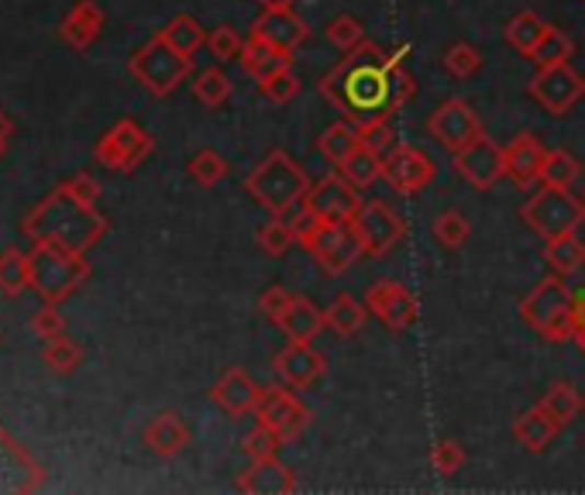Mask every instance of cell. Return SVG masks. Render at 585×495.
I'll return each instance as SVG.
<instances>
[{
    "label": "cell",
    "instance_id": "83f0119b",
    "mask_svg": "<svg viewBox=\"0 0 585 495\" xmlns=\"http://www.w3.org/2000/svg\"><path fill=\"white\" fill-rule=\"evenodd\" d=\"M238 62H241V69H245L252 80H262V77H269V72H276L279 66L292 62V56H289V53H279V48H273L269 42H262V38L249 35L245 45H241Z\"/></svg>",
    "mask_w": 585,
    "mask_h": 495
},
{
    "label": "cell",
    "instance_id": "11a10c76",
    "mask_svg": "<svg viewBox=\"0 0 585 495\" xmlns=\"http://www.w3.org/2000/svg\"><path fill=\"white\" fill-rule=\"evenodd\" d=\"M11 131H14V124H11V117L0 111V141H8L11 138Z\"/></svg>",
    "mask_w": 585,
    "mask_h": 495
},
{
    "label": "cell",
    "instance_id": "7a4b0ae2",
    "mask_svg": "<svg viewBox=\"0 0 585 495\" xmlns=\"http://www.w3.org/2000/svg\"><path fill=\"white\" fill-rule=\"evenodd\" d=\"M104 228H107L104 217L93 207L77 204L62 186L53 196H45V200L28 214V220H24V231H28L35 241H59L80 255L93 241H101Z\"/></svg>",
    "mask_w": 585,
    "mask_h": 495
},
{
    "label": "cell",
    "instance_id": "816d5d0a",
    "mask_svg": "<svg viewBox=\"0 0 585 495\" xmlns=\"http://www.w3.org/2000/svg\"><path fill=\"white\" fill-rule=\"evenodd\" d=\"M289 300H292V292L286 286H269L259 296V310H262V316H269L276 324V320L283 316V310L289 307Z\"/></svg>",
    "mask_w": 585,
    "mask_h": 495
},
{
    "label": "cell",
    "instance_id": "f6af8a7d",
    "mask_svg": "<svg viewBox=\"0 0 585 495\" xmlns=\"http://www.w3.org/2000/svg\"><path fill=\"white\" fill-rule=\"evenodd\" d=\"M328 42L334 48H341V53H352V48H358L365 42V28H362V21L352 18V14H337L328 21Z\"/></svg>",
    "mask_w": 585,
    "mask_h": 495
},
{
    "label": "cell",
    "instance_id": "ac0fdd59",
    "mask_svg": "<svg viewBox=\"0 0 585 495\" xmlns=\"http://www.w3.org/2000/svg\"><path fill=\"white\" fill-rule=\"evenodd\" d=\"M276 379L289 389H307L328 371V358L313 348V341H289L273 361Z\"/></svg>",
    "mask_w": 585,
    "mask_h": 495
},
{
    "label": "cell",
    "instance_id": "cb8c5ba5",
    "mask_svg": "<svg viewBox=\"0 0 585 495\" xmlns=\"http://www.w3.org/2000/svg\"><path fill=\"white\" fill-rule=\"evenodd\" d=\"M276 324L289 341H307L310 344L317 334L328 327V320H324V310L317 307L313 300H307V296H292L289 307L283 310V316L276 320Z\"/></svg>",
    "mask_w": 585,
    "mask_h": 495
},
{
    "label": "cell",
    "instance_id": "5bb4252c",
    "mask_svg": "<svg viewBox=\"0 0 585 495\" xmlns=\"http://www.w3.org/2000/svg\"><path fill=\"white\" fill-rule=\"evenodd\" d=\"M455 169L472 189H493L506 176L503 145L493 141L490 135H479L475 141H469L466 148L455 152Z\"/></svg>",
    "mask_w": 585,
    "mask_h": 495
},
{
    "label": "cell",
    "instance_id": "7402d4cb",
    "mask_svg": "<svg viewBox=\"0 0 585 495\" xmlns=\"http://www.w3.org/2000/svg\"><path fill=\"white\" fill-rule=\"evenodd\" d=\"M562 430H565V427L558 424V419H554L541 403L530 406V410H524V413L514 419V437H517V444H520L527 454H544Z\"/></svg>",
    "mask_w": 585,
    "mask_h": 495
},
{
    "label": "cell",
    "instance_id": "9a60e30c",
    "mask_svg": "<svg viewBox=\"0 0 585 495\" xmlns=\"http://www.w3.org/2000/svg\"><path fill=\"white\" fill-rule=\"evenodd\" d=\"M259 424L273 427L286 444L297 440L307 427H310V410L292 395L289 385H273V389H262V400L255 406Z\"/></svg>",
    "mask_w": 585,
    "mask_h": 495
},
{
    "label": "cell",
    "instance_id": "d590c367",
    "mask_svg": "<svg viewBox=\"0 0 585 495\" xmlns=\"http://www.w3.org/2000/svg\"><path fill=\"white\" fill-rule=\"evenodd\" d=\"M578 159L565 148H548V159L541 169V183L544 186H558V189H572V183L578 180Z\"/></svg>",
    "mask_w": 585,
    "mask_h": 495
},
{
    "label": "cell",
    "instance_id": "7c38bea8",
    "mask_svg": "<svg viewBox=\"0 0 585 495\" xmlns=\"http://www.w3.org/2000/svg\"><path fill=\"white\" fill-rule=\"evenodd\" d=\"M365 307H369V313L393 334L413 327V324H417V316H421V300L397 279L376 283L369 292H365Z\"/></svg>",
    "mask_w": 585,
    "mask_h": 495
},
{
    "label": "cell",
    "instance_id": "603a6c76",
    "mask_svg": "<svg viewBox=\"0 0 585 495\" xmlns=\"http://www.w3.org/2000/svg\"><path fill=\"white\" fill-rule=\"evenodd\" d=\"M241 492H252V495H286V492H297V479L286 464H279L276 458H265V461H252L245 472L238 475L234 482Z\"/></svg>",
    "mask_w": 585,
    "mask_h": 495
},
{
    "label": "cell",
    "instance_id": "4fadbf2b",
    "mask_svg": "<svg viewBox=\"0 0 585 495\" xmlns=\"http://www.w3.org/2000/svg\"><path fill=\"white\" fill-rule=\"evenodd\" d=\"M352 220H355V228L362 234L365 255H372V258L389 255L406 234L403 217L397 210H389V204H382V200H365Z\"/></svg>",
    "mask_w": 585,
    "mask_h": 495
},
{
    "label": "cell",
    "instance_id": "1f68e13d",
    "mask_svg": "<svg viewBox=\"0 0 585 495\" xmlns=\"http://www.w3.org/2000/svg\"><path fill=\"white\" fill-rule=\"evenodd\" d=\"M544 262L551 265V272L558 276H572L585 265V241L575 234H562V238H551L544 244Z\"/></svg>",
    "mask_w": 585,
    "mask_h": 495
},
{
    "label": "cell",
    "instance_id": "52a82bcc",
    "mask_svg": "<svg viewBox=\"0 0 585 495\" xmlns=\"http://www.w3.org/2000/svg\"><path fill=\"white\" fill-rule=\"evenodd\" d=\"M128 69L145 90H152L156 96H169L190 77V56L176 53L162 35H156L131 56Z\"/></svg>",
    "mask_w": 585,
    "mask_h": 495
},
{
    "label": "cell",
    "instance_id": "f35d334b",
    "mask_svg": "<svg viewBox=\"0 0 585 495\" xmlns=\"http://www.w3.org/2000/svg\"><path fill=\"white\" fill-rule=\"evenodd\" d=\"M193 96L204 104V107H221L231 101V80H228V72L225 69H204L197 83H193Z\"/></svg>",
    "mask_w": 585,
    "mask_h": 495
},
{
    "label": "cell",
    "instance_id": "44dd1931",
    "mask_svg": "<svg viewBox=\"0 0 585 495\" xmlns=\"http://www.w3.org/2000/svg\"><path fill=\"white\" fill-rule=\"evenodd\" d=\"M252 35L262 38V42H269L273 48H279V53H297V48L307 42L310 28H307V21L300 14H292V11H262L252 24Z\"/></svg>",
    "mask_w": 585,
    "mask_h": 495
},
{
    "label": "cell",
    "instance_id": "7dc6e473",
    "mask_svg": "<svg viewBox=\"0 0 585 495\" xmlns=\"http://www.w3.org/2000/svg\"><path fill=\"white\" fill-rule=\"evenodd\" d=\"M45 365L48 368H56V371H72L80 365V348L72 344L69 337H53V341H45V352H42Z\"/></svg>",
    "mask_w": 585,
    "mask_h": 495
},
{
    "label": "cell",
    "instance_id": "f1b7e54d",
    "mask_svg": "<svg viewBox=\"0 0 585 495\" xmlns=\"http://www.w3.org/2000/svg\"><path fill=\"white\" fill-rule=\"evenodd\" d=\"M324 320L337 337H355L365 327V320H369V307H365L362 300H355L352 292H341L324 310Z\"/></svg>",
    "mask_w": 585,
    "mask_h": 495
},
{
    "label": "cell",
    "instance_id": "2e32d148",
    "mask_svg": "<svg viewBox=\"0 0 585 495\" xmlns=\"http://www.w3.org/2000/svg\"><path fill=\"white\" fill-rule=\"evenodd\" d=\"M427 131L437 145L448 148L451 156L458 152V148H466L469 141H475L479 135H485L482 117L466 101H445L427 117Z\"/></svg>",
    "mask_w": 585,
    "mask_h": 495
},
{
    "label": "cell",
    "instance_id": "4316f807",
    "mask_svg": "<svg viewBox=\"0 0 585 495\" xmlns=\"http://www.w3.org/2000/svg\"><path fill=\"white\" fill-rule=\"evenodd\" d=\"M382 162H386L382 148H376L372 141H362L355 152L337 165V172H341V176H345L352 186L369 189L376 180H382Z\"/></svg>",
    "mask_w": 585,
    "mask_h": 495
},
{
    "label": "cell",
    "instance_id": "681fc988",
    "mask_svg": "<svg viewBox=\"0 0 585 495\" xmlns=\"http://www.w3.org/2000/svg\"><path fill=\"white\" fill-rule=\"evenodd\" d=\"M32 327H35L38 337L53 341V337H62V334H66V320H62V313H59L53 303H45V307L32 316Z\"/></svg>",
    "mask_w": 585,
    "mask_h": 495
},
{
    "label": "cell",
    "instance_id": "74e56055",
    "mask_svg": "<svg viewBox=\"0 0 585 495\" xmlns=\"http://www.w3.org/2000/svg\"><path fill=\"white\" fill-rule=\"evenodd\" d=\"M255 241L269 258H279V255L289 252L292 244H297V231H292L289 217H273V220H265V225L259 228Z\"/></svg>",
    "mask_w": 585,
    "mask_h": 495
},
{
    "label": "cell",
    "instance_id": "3957f363",
    "mask_svg": "<svg viewBox=\"0 0 585 495\" xmlns=\"http://www.w3.org/2000/svg\"><path fill=\"white\" fill-rule=\"evenodd\" d=\"M245 189L252 200L269 210L273 217H286L303 204V196L310 189V176L286 148H273V152L245 176Z\"/></svg>",
    "mask_w": 585,
    "mask_h": 495
},
{
    "label": "cell",
    "instance_id": "836d02e7",
    "mask_svg": "<svg viewBox=\"0 0 585 495\" xmlns=\"http://www.w3.org/2000/svg\"><path fill=\"white\" fill-rule=\"evenodd\" d=\"M159 35H162L169 45H173L176 53H183V56H193L200 45H207V35H204V28H200V21L190 18V14H176Z\"/></svg>",
    "mask_w": 585,
    "mask_h": 495
},
{
    "label": "cell",
    "instance_id": "bcb514c9",
    "mask_svg": "<svg viewBox=\"0 0 585 495\" xmlns=\"http://www.w3.org/2000/svg\"><path fill=\"white\" fill-rule=\"evenodd\" d=\"M461 464H466V451H461V444H458V440L441 437V440H437L434 448H431V468H434L437 475H445V479H448V475L458 472Z\"/></svg>",
    "mask_w": 585,
    "mask_h": 495
},
{
    "label": "cell",
    "instance_id": "30bf717a",
    "mask_svg": "<svg viewBox=\"0 0 585 495\" xmlns=\"http://www.w3.org/2000/svg\"><path fill=\"white\" fill-rule=\"evenodd\" d=\"M437 176V165L434 159L417 145H393L386 152L382 162V180L389 183V189L400 193V196H413L434 183Z\"/></svg>",
    "mask_w": 585,
    "mask_h": 495
},
{
    "label": "cell",
    "instance_id": "d6a6232c",
    "mask_svg": "<svg viewBox=\"0 0 585 495\" xmlns=\"http://www.w3.org/2000/svg\"><path fill=\"white\" fill-rule=\"evenodd\" d=\"M541 406L558 419L562 427L575 424L578 413H582V395L572 382H551L548 392L541 395Z\"/></svg>",
    "mask_w": 585,
    "mask_h": 495
},
{
    "label": "cell",
    "instance_id": "ffe728a7",
    "mask_svg": "<svg viewBox=\"0 0 585 495\" xmlns=\"http://www.w3.org/2000/svg\"><path fill=\"white\" fill-rule=\"evenodd\" d=\"M503 159H506V180L520 189H527L534 183H541L548 148L534 135H517L509 145H503Z\"/></svg>",
    "mask_w": 585,
    "mask_h": 495
},
{
    "label": "cell",
    "instance_id": "4dcf8cb0",
    "mask_svg": "<svg viewBox=\"0 0 585 495\" xmlns=\"http://www.w3.org/2000/svg\"><path fill=\"white\" fill-rule=\"evenodd\" d=\"M548 32V21L538 14V11H520V14H514L506 21V42L517 48L520 56H530L534 48H538V42H541V35Z\"/></svg>",
    "mask_w": 585,
    "mask_h": 495
},
{
    "label": "cell",
    "instance_id": "ee69618b",
    "mask_svg": "<svg viewBox=\"0 0 585 495\" xmlns=\"http://www.w3.org/2000/svg\"><path fill=\"white\" fill-rule=\"evenodd\" d=\"M283 444H286V440H283L273 427L259 424V427H252L245 437H241V451H245L252 461H265V458H276Z\"/></svg>",
    "mask_w": 585,
    "mask_h": 495
},
{
    "label": "cell",
    "instance_id": "c3c4849f",
    "mask_svg": "<svg viewBox=\"0 0 585 495\" xmlns=\"http://www.w3.org/2000/svg\"><path fill=\"white\" fill-rule=\"evenodd\" d=\"M241 45H245V38H241L231 24H217V28L207 35V48H210V56L214 59H238L241 56Z\"/></svg>",
    "mask_w": 585,
    "mask_h": 495
},
{
    "label": "cell",
    "instance_id": "f907efd6",
    "mask_svg": "<svg viewBox=\"0 0 585 495\" xmlns=\"http://www.w3.org/2000/svg\"><path fill=\"white\" fill-rule=\"evenodd\" d=\"M62 189H66L77 204H83V207H93V204H96V196H101V183H96L93 176H87V172H80V176L66 180Z\"/></svg>",
    "mask_w": 585,
    "mask_h": 495
},
{
    "label": "cell",
    "instance_id": "6da1fadb",
    "mask_svg": "<svg viewBox=\"0 0 585 495\" xmlns=\"http://www.w3.org/2000/svg\"><path fill=\"white\" fill-rule=\"evenodd\" d=\"M403 56L406 45L397 53H386L382 45L365 38L331 72H324L321 96L337 114H345V120H352L362 135L389 128L393 114H400L403 104L417 93V80L410 77Z\"/></svg>",
    "mask_w": 585,
    "mask_h": 495
},
{
    "label": "cell",
    "instance_id": "db71d44e",
    "mask_svg": "<svg viewBox=\"0 0 585 495\" xmlns=\"http://www.w3.org/2000/svg\"><path fill=\"white\" fill-rule=\"evenodd\" d=\"M259 4H262V11H292L297 0H259Z\"/></svg>",
    "mask_w": 585,
    "mask_h": 495
},
{
    "label": "cell",
    "instance_id": "e0dca14e",
    "mask_svg": "<svg viewBox=\"0 0 585 495\" xmlns=\"http://www.w3.org/2000/svg\"><path fill=\"white\" fill-rule=\"evenodd\" d=\"M303 204L321 214L324 220H331V225H341V220H352L358 214L362 196H358V186H352L341 172H328V176L310 183Z\"/></svg>",
    "mask_w": 585,
    "mask_h": 495
},
{
    "label": "cell",
    "instance_id": "d6986e66",
    "mask_svg": "<svg viewBox=\"0 0 585 495\" xmlns=\"http://www.w3.org/2000/svg\"><path fill=\"white\" fill-rule=\"evenodd\" d=\"M210 400L221 406L228 416H249L255 413L259 400H262V385L249 376L245 368H228L221 379L214 382L210 389Z\"/></svg>",
    "mask_w": 585,
    "mask_h": 495
},
{
    "label": "cell",
    "instance_id": "9f6ffc18",
    "mask_svg": "<svg viewBox=\"0 0 585 495\" xmlns=\"http://www.w3.org/2000/svg\"><path fill=\"white\" fill-rule=\"evenodd\" d=\"M572 341H575V348H578V352H582V355H585V327H578V331H575V337H572Z\"/></svg>",
    "mask_w": 585,
    "mask_h": 495
},
{
    "label": "cell",
    "instance_id": "ba28073f",
    "mask_svg": "<svg viewBox=\"0 0 585 495\" xmlns=\"http://www.w3.org/2000/svg\"><path fill=\"white\" fill-rule=\"evenodd\" d=\"M527 93L538 101L548 114L562 117L569 114L582 96H585V77L578 69H572L569 62H558V66H544L530 77Z\"/></svg>",
    "mask_w": 585,
    "mask_h": 495
},
{
    "label": "cell",
    "instance_id": "484cf974",
    "mask_svg": "<svg viewBox=\"0 0 585 495\" xmlns=\"http://www.w3.org/2000/svg\"><path fill=\"white\" fill-rule=\"evenodd\" d=\"M101 28H104V11L96 8L93 0H80V4L69 11V18L62 21V38H66V45L83 53V48H90L96 42Z\"/></svg>",
    "mask_w": 585,
    "mask_h": 495
},
{
    "label": "cell",
    "instance_id": "ab89813d",
    "mask_svg": "<svg viewBox=\"0 0 585 495\" xmlns=\"http://www.w3.org/2000/svg\"><path fill=\"white\" fill-rule=\"evenodd\" d=\"M441 66L451 72L455 80H469V77H475V72L482 69V53L475 45H469V42H455L448 53L441 56Z\"/></svg>",
    "mask_w": 585,
    "mask_h": 495
},
{
    "label": "cell",
    "instance_id": "7bdbcfd3",
    "mask_svg": "<svg viewBox=\"0 0 585 495\" xmlns=\"http://www.w3.org/2000/svg\"><path fill=\"white\" fill-rule=\"evenodd\" d=\"M259 90L269 96L273 104H289L292 96L300 93V80H297V72H292V62L279 66L276 72H269V77H262Z\"/></svg>",
    "mask_w": 585,
    "mask_h": 495
},
{
    "label": "cell",
    "instance_id": "9c48e42d",
    "mask_svg": "<svg viewBox=\"0 0 585 495\" xmlns=\"http://www.w3.org/2000/svg\"><path fill=\"white\" fill-rule=\"evenodd\" d=\"M152 148H156V141L149 138V131H141L131 117H125V120H117L101 141H96L93 159L107 169H114V172H131L152 156Z\"/></svg>",
    "mask_w": 585,
    "mask_h": 495
},
{
    "label": "cell",
    "instance_id": "8992f818",
    "mask_svg": "<svg viewBox=\"0 0 585 495\" xmlns=\"http://www.w3.org/2000/svg\"><path fill=\"white\" fill-rule=\"evenodd\" d=\"M520 220L544 241L575 234L585 225V200L575 196L572 189H558V186L541 183V189H534L524 200Z\"/></svg>",
    "mask_w": 585,
    "mask_h": 495
},
{
    "label": "cell",
    "instance_id": "8d00e7d4",
    "mask_svg": "<svg viewBox=\"0 0 585 495\" xmlns=\"http://www.w3.org/2000/svg\"><path fill=\"white\" fill-rule=\"evenodd\" d=\"M24 286H32V262L18 248H8V252H0V289L18 296Z\"/></svg>",
    "mask_w": 585,
    "mask_h": 495
},
{
    "label": "cell",
    "instance_id": "60d3db41",
    "mask_svg": "<svg viewBox=\"0 0 585 495\" xmlns=\"http://www.w3.org/2000/svg\"><path fill=\"white\" fill-rule=\"evenodd\" d=\"M190 176L197 180L200 186H217L225 176H228V162L221 152H214V148H200L197 156L190 159Z\"/></svg>",
    "mask_w": 585,
    "mask_h": 495
},
{
    "label": "cell",
    "instance_id": "5b68a950",
    "mask_svg": "<svg viewBox=\"0 0 585 495\" xmlns=\"http://www.w3.org/2000/svg\"><path fill=\"white\" fill-rule=\"evenodd\" d=\"M32 262V289H38V296L45 303H59L66 296L77 289L90 265L83 262L80 252L59 244V241H38L35 252L28 255Z\"/></svg>",
    "mask_w": 585,
    "mask_h": 495
},
{
    "label": "cell",
    "instance_id": "277c9868",
    "mask_svg": "<svg viewBox=\"0 0 585 495\" xmlns=\"http://www.w3.org/2000/svg\"><path fill=\"white\" fill-rule=\"evenodd\" d=\"M572 300H575V292L569 289V283L558 276V272H551L548 279H541L520 300V316H524V324L530 331H538L544 341L562 344L575 337Z\"/></svg>",
    "mask_w": 585,
    "mask_h": 495
},
{
    "label": "cell",
    "instance_id": "b9f144b4",
    "mask_svg": "<svg viewBox=\"0 0 585 495\" xmlns=\"http://www.w3.org/2000/svg\"><path fill=\"white\" fill-rule=\"evenodd\" d=\"M469 234H472V225H469V217L461 214V210L437 214V220H434V238H437V244L461 248V244L469 241Z\"/></svg>",
    "mask_w": 585,
    "mask_h": 495
},
{
    "label": "cell",
    "instance_id": "6f0895ef",
    "mask_svg": "<svg viewBox=\"0 0 585 495\" xmlns=\"http://www.w3.org/2000/svg\"><path fill=\"white\" fill-rule=\"evenodd\" d=\"M0 152H4V141H0Z\"/></svg>",
    "mask_w": 585,
    "mask_h": 495
},
{
    "label": "cell",
    "instance_id": "680465c9",
    "mask_svg": "<svg viewBox=\"0 0 585 495\" xmlns=\"http://www.w3.org/2000/svg\"><path fill=\"white\" fill-rule=\"evenodd\" d=\"M582 4H585V0H582Z\"/></svg>",
    "mask_w": 585,
    "mask_h": 495
},
{
    "label": "cell",
    "instance_id": "e575fe53",
    "mask_svg": "<svg viewBox=\"0 0 585 495\" xmlns=\"http://www.w3.org/2000/svg\"><path fill=\"white\" fill-rule=\"evenodd\" d=\"M572 38L562 32V28H554V24H548V32L541 35V42H538V48L527 56L534 66L538 69H544V66H558V62H569L572 59Z\"/></svg>",
    "mask_w": 585,
    "mask_h": 495
},
{
    "label": "cell",
    "instance_id": "f5cc1de1",
    "mask_svg": "<svg viewBox=\"0 0 585 495\" xmlns=\"http://www.w3.org/2000/svg\"><path fill=\"white\" fill-rule=\"evenodd\" d=\"M572 324H575V331L585 327V289L575 292V300H572Z\"/></svg>",
    "mask_w": 585,
    "mask_h": 495
},
{
    "label": "cell",
    "instance_id": "f546056e",
    "mask_svg": "<svg viewBox=\"0 0 585 495\" xmlns=\"http://www.w3.org/2000/svg\"><path fill=\"white\" fill-rule=\"evenodd\" d=\"M362 141H365V135L355 128L352 120H337V124H331V128H328L321 138H317V148H321V156H324L331 165H341Z\"/></svg>",
    "mask_w": 585,
    "mask_h": 495
},
{
    "label": "cell",
    "instance_id": "8fae6325",
    "mask_svg": "<svg viewBox=\"0 0 585 495\" xmlns=\"http://www.w3.org/2000/svg\"><path fill=\"white\" fill-rule=\"evenodd\" d=\"M307 252L321 262L324 272L341 276V272H348L365 255V244H362V234L355 228V220H341V225H331V220H328V225L321 228V234L310 241Z\"/></svg>",
    "mask_w": 585,
    "mask_h": 495
},
{
    "label": "cell",
    "instance_id": "d4e9b609",
    "mask_svg": "<svg viewBox=\"0 0 585 495\" xmlns=\"http://www.w3.org/2000/svg\"><path fill=\"white\" fill-rule=\"evenodd\" d=\"M145 444L159 458H173L190 444V427L180 419V413H159L149 427H145Z\"/></svg>",
    "mask_w": 585,
    "mask_h": 495
}]
</instances>
